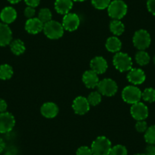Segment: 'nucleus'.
Returning a JSON list of instances; mask_svg holds the SVG:
<instances>
[{"mask_svg":"<svg viewBox=\"0 0 155 155\" xmlns=\"http://www.w3.org/2000/svg\"><path fill=\"white\" fill-rule=\"evenodd\" d=\"M93 155H109L112 148L111 141L105 136H99L91 147Z\"/></svg>","mask_w":155,"mask_h":155,"instance_id":"f257e3e1","label":"nucleus"},{"mask_svg":"<svg viewBox=\"0 0 155 155\" xmlns=\"http://www.w3.org/2000/svg\"><path fill=\"white\" fill-rule=\"evenodd\" d=\"M128 11L127 5L123 0H114L110 2L107 8L110 17L114 20H120L126 15Z\"/></svg>","mask_w":155,"mask_h":155,"instance_id":"f03ea898","label":"nucleus"},{"mask_svg":"<svg viewBox=\"0 0 155 155\" xmlns=\"http://www.w3.org/2000/svg\"><path fill=\"white\" fill-rule=\"evenodd\" d=\"M44 34L48 38L56 40L62 37L64 34V28L62 24L56 21H50L44 25Z\"/></svg>","mask_w":155,"mask_h":155,"instance_id":"7ed1b4c3","label":"nucleus"},{"mask_svg":"<svg viewBox=\"0 0 155 155\" xmlns=\"http://www.w3.org/2000/svg\"><path fill=\"white\" fill-rule=\"evenodd\" d=\"M113 65L121 72L129 71L132 68V58L128 54L118 52L113 56Z\"/></svg>","mask_w":155,"mask_h":155,"instance_id":"20e7f679","label":"nucleus"},{"mask_svg":"<svg viewBox=\"0 0 155 155\" xmlns=\"http://www.w3.org/2000/svg\"><path fill=\"white\" fill-rule=\"evenodd\" d=\"M150 42H151V39L150 34L145 30H138L134 34L133 44L138 50H146L149 47Z\"/></svg>","mask_w":155,"mask_h":155,"instance_id":"39448f33","label":"nucleus"},{"mask_svg":"<svg viewBox=\"0 0 155 155\" xmlns=\"http://www.w3.org/2000/svg\"><path fill=\"white\" fill-rule=\"evenodd\" d=\"M122 97L125 102L130 104L140 102L141 99V91L135 86L129 85L125 87L122 92Z\"/></svg>","mask_w":155,"mask_h":155,"instance_id":"423d86ee","label":"nucleus"},{"mask_svg":"<svg viewBox=\"0 0 155 155\" xmlns=\"http://www.w3.org/2000/svg\"><path fill=\"white\" fill-rule=\"evenodd\" d=\"M97 88L98 91L101 94V95L112 97L116 94V93L117 92L118 86L113 79L105 78V79L99 81Z\"/></svg>","mask_w":155,"mask_h":155,"instance_id":"0eeeda50","label":"nucleus"},{"mask_svg":"<svg viewBox=\"0 0 155 155\" xmlns=\"http://www.w3.org/2000/svg\"><path fill=\"white\" fill-rule=\"evenodd\" d=\"M15 124V120L12 113L5 112L0 113V133L11 132Z\"/></svg>","mask_w":155,"mask_h":155,"instance_id":"6e6552de","label":"nucleus"},{"mask_svg":"<svg viewBox=\"0 0 155 155\" xmlns=\"http://www.w3.org/2000/svg\"><path fill=\"white\" fill-rule=\"evenodd\" d=\"M130 113L132 117L137 121L144 120L148 116V109L144 104L138 102L132 104Z\"/></svg>","mask_w":155,"mask_h":155,"instance_id":"1a4fd4ad","label":"nucleus"},{"mask_svg":"<svg viewBox=\"0 0 155 155\" xmlns=\"http://www.w3.org/2000/svg\"><path fill=\"white\" fill-rule=\"evenodd\" d=\"M62 26L64 30L68 31H74L78 29L80 25V18L74 13H68L65 15L62 19Z\"/></svg>","mask_w":155,"mask_h":155,"instance_id":"9d476101","label":"nucleus"},{"mask_svg":"<svg viewBox=\"0 0 155 155\" xmlns=\"http://www.w3.org/2000/svg\"><path fill=\"white\" fill-rule=\"evenodd\" d=\"M72 108L76 114L84 115L90 110V104L87 98L84 97H78L73 101Z\"/></svg>","mask_w":155,"mask_h":155,"instance_id":"9b49d317","label":"nucleus"},{"mask_svg":"<svg viewBox=\"0 0 155 155\" xmlns=\"http://www.w3.org/2000/svg\"><path fill=\"white\" fill-rule=\"evenodd\" d=\"M145 74L143 70L140 68H132L129 70L127 74V78L129 82L135 85L142 84L145 81Z\"/></svg>","mask_w":155,"mask_h":155,"instance_id":"f8f14e48","label":"nucleus"},{"mask_svg":"<svg viewBox=\"0 0 155 155\" xmlns=\"http://www.w3.org/2000/svg\"><path fill=\"white\" fill-rule=\"evenodd\" d=\"M12 32L8 25L0 23V47H5L11 44Z\"/></svg>","mask_w":155,"mask_h":155,"instance_id":"ddd939ff","label":"nucleus"},{"mask_svg":"<svg viewBox=\"0 0 155 155\" xmlns=\"http://www.w3.org/2000/svg\"><path fill=\"white\" fill-rule=\"evenodd\" d=\"M90 65L92 71L96 72L97 74L104 73L108 68L107 61L102 56H96L91 59Z\"/></svg>","mask_w":155,"mask_h":155,"instance_id":"4468645a","label":"nucleus"},{"mask_svg":"<svg viewBox=\"0 0 155 155\" xmlns=\"http://www.w3.org/2000/svg\"><path fill=\"white\" fill-rule=\"evenodd\" d=\"M44 23L38 18L28 19L25 24V30L29 34H37L44 29Z\"/></svg>","mask_w":155,"mask_h":155,"instance_id":"2eb2a0df","label":"nucleus"},{"mask_svg":"<svg viewBox=\"0 0 155 155\" xmlns=\"http://www.w3.org/2000/svg\"><path fill=\"white\" fill-rule=\"evenodd\" d=\"M82 81L87 88H94L99 84V78L97 74L92 70L86 71L83 74Z\"/></svg>","mask_w":155,"mask_h":155,"instance_id":"dca6fc26","label":"nucleus"},{"mask_svg":"<svg viewBox=\"0 0 155 155\" xmlns=\"http://www.w3.org/2000/svg\"><path fill=\"white\" fill-rule=\"evenodd\" d=\"M41 114L48 119L54 118L57 116L59 113V108L56 104L53 102H47L45 103L42 105L41 108Z\"/></svg>","mask_w":155,"mask_h":155,"instance_id":"f3484780","label":"nucleus"},{"mask_svg":"<svg viewBox=\"0 0 155 155\" xmlns=\"http://www.w3.org/2000/svg\"><path fill=\"white\" fill-rule=\"evenodd\" d=\"M0 18L6 25L12 23L17 18V12L12 7H5L0 13Z\"/></svg>","mask_w":155,"mask_h":155,"instance_id":"a211bd4d","label":"nucleus"},{"mask_svg":"<svg viewBox=\"0 0 155 155\" xmlns=\"http://www.w3.org/2000/svg\"><path fill=\"white\" fill-rule=\"evenodd\" d=\"M55 9L59 14L66 15L69 13L73 7L72 0H56L54 4Z\"/></svg>","mask_w":155,"mask_h":155,"instance_id":"6ab92c4d","label":"nucleus"},{"mask_svg":"<svg viewBox=\"0 0 155 155\" xmlns=\"http://www.w3.org/2000/svg\"><path fill=\"white\" fill-rule=\"evenodd\" d=\"M106 48L111 53H118L122 48V43L120 39L116 37H111L107 39Z\"/></svg>","mask_w":155,"mask_h":155,"instance_id":"aec40b11","label":"nucleus"},{"mask_svg":"<svg viewBox=\"0 0 155 155\" xmlns=\"http://www.w3.org/2000/svg\"><path fill=\"white\" fill-rule=\"evenodd\" d=\"M10 49H11L12 52L15 55H17V56L23 54L25 53V50H26L23 41H21L19 39L12 41L11 44H10Z\"/></svg>","mask_w":155,"mask_h":155,"instance_id":"412c9836","label":"nucleus"},{"mask_svg":"<svg viewBox=\"0 0 155 155\" xmlns=\"http://www.w3.org/2000/svg\"><path fill=\"white\" fill-rule=\"evenodd\" d=\"M110 29L114 35L120 36L124 32L125 27L120 20H113L110 22Z\"/></svg>","mask_w":155,"mask_h":155,"instance_id":"4be33fe9","label":"nucleus"},{"mask_svg":"<svg viewBox=\"0 0 155 155\" xmlns=\"http://www.w3.org/2000/svg\"><path fill=\"white\" fill-rule=\"evenodd\" d=\"M13 75V69L11 65L3 64L0 65V79H10Z\"/></svg>","mask_w":155,"mask_h":155,"instance_id":"5701e85b","label":"nucleus"},{"mask_svg":"<svg viewBox=\"0 0 155 155\" xmlns=\"http://www.w3.org/2000/svg\"><path fill=\"white\" fill-rule=\"evenodd\" d=\"M150 56L144 50H140L135 55V60H136V62L138 65H141V66L147 65L149 63V62H150Z\"/></svg>","mask_w":155,"mask_h":155,"instance_id":"b1692460","label":"nucleus"},{"mask_svg":"<svg viewBox=\"0 0 155 155\" xmlns=\"http://www.w3.org/2000/svg\"><path fill=\"white\" fill-rule=\"evenodd\" d=\"M144 140L149 144H155V125L147 128L144 133Z\"/></svg>","mask_w":155,"mask_h":155,"instance_id":"393cba45","label":"nucleus"},{"mask_svg":"<svg viewBox=\"0 0 155 155\" xmlns=\"http://www.w3.org/2000/svg\"><path fill=\"white\" fill-rule=\"evenodd\" d=\"M141 98L146 102L153 103L155 101V90L152 87L146 88L141 92Z\"/></svg>","mask_w":155,"mask_h":155,"instance_id":"a878e982","label":"nucleus"},{"mask_svg":"<svg viewBox=\"0 0 155 155\" xmlns=\"http://www.w3.org/2000/svg\"><path fill=\"white\" fill-rule=\"evenodd\" d=\"M38 18L44 24L47 23V22L50 21L52 19V12L49 8H41L38 14Z\"/></svg>","mask_w":155,"mask_h":155,"instance_id":"bb28decb","label":"nucleus"},{"mask_svg":"<svg viewBox=\"0 0 155 155\" xmlns=\"http://www.w3.org/2000/svg\"><path fill=\"white\" fill-rule=\"evenodd\" d=\"M87 101L90 104V105L97 106L101 102L102 100V96L99 91H94L91 92L87 97Z\"/></svg>","mask_w":155,"mask_h":155,"instance_id":"cd10ccee","label":"nucleus"},{"mask_svg":"<svg viewBox=\"0 0 155 155\" xmlns=\"http://www.w3.org/2000/svg\"><path fill=\"white\" fill-rule=\"evenodd\" d=\"M128 150L125 146L122 144H117L112 147L109 155H127Z\"/></svg>","mask_w":155,"mask_h":155,"instance_id":"c85d7f7f","label":"nucleus"},{"mask_svg":"<svg viewBox=\"0 0 155 155\" xmlns=\"http://www.w3.org/2000/svg\"><path fill=\"white\" fill-rule=\"evenodd\" d=\"M111 1L110 0H91L93 6L97 9L103 10L108 8Z\"/></svg>","mask_w":155,"mask_h":155,"instance_id":"c756f323","label":"nucleus"},{"mask_svg":"<svg viewBox=\"0 0 155 155\" xmlns=\"http://www.w3.org/2000/svg\"><path fill=\"white\" fill-rule=\"evenodd\" d=\"M76 155H93L91 148L87 146H81L77 150Z\"/></svg>","mask_w":155,"mask_h":155,"instance_id":"7c9ffc66","label":"nucleus"},{"mask_svg":"<svg viewBox=\"0 0 155 155\" xmlns=\"http://www.w3.org/2000/svg\"><path fill=\"white\" fill-rule=\"evenodd\" d=\"M135 129L138 132H145L147 129V124L144 120L137 121L135 124Z\"/></svg>","mask_w":155,"mask_h":155,"instance_id":"2f4dec72","label":"nucleus"},{"mask_svg":"<svg viewBox=\"0 0 155 155\" xmlns=\"http://www.w3.org/2000/svg\"><path fill=\"white\" fill-rule=\"evenodd\" d=\"M25 17L28 18V19L30 18H33L34 17L36 14V10L34 7H31V6H28L25 9Z\"/></svg>","mask_w":155,"mask_h":155,"instance_id":"473e14b6","label":"nucleus"},{"mask_svg":"<svg viewBox=\"0 0 155 155\" xmlns=\"http://www.w3.org/2000/svg\"><path fill=\"white\" fill-rule=\"evenodd\" d=\"M147 8L152 15H155V0H147Z\"/></svg>","mask_w":155,"mask_h":155,"instance_id":"72a5a7b5","label":"nucleus"},{"mask_svg":"<svg viewBox=\"0 0 155 155\" xmlns=\"http://www.w3.org/2000/svg\"><path fill=\"white\" fill-rule=\"evenodd\" d=\"M24 1L28 5V6L34 7V8L38 6L41 2V0H24Z\"/></svg>","mask_w":155,"mask_h":155,"instance_id":"f704fd0d","label":"nucleus"},{"mask_svg":"<svg viewBox=\"0 0 155 155\" xmlns=\"http://www.w3.org/2000/svg\"><path fill=\"white\" fill-rule=\"evenodd\" d=\"M146 155H155V145L149 144L146 148Z\"/></svg>","mask_w":155,"mask_h":155,"instance_id":"c9c22d12","label":"nucleus"},{"mask_svg":"<svg viewBox=\"0 0 155 155\" xmlns=\"http://www.w3.org/2000/svg\"><path fill=\"white\" fill-rule=\"evenodd\" d=\"M7 109V104L3 99H0V113H5Z\"/></svg>","mask_w":155,"mask_h":155,"instance_id":"e433bc0d","label":"nucleus"},{"mask_svg":"<svg viewBox=\"0 0 155 155\" xmlns=\"http://www.w3.org/2000/svg\"><path fill=\"white\" fill-rule=\"evenodd\" d=\"M5 141H3V139H2V138H0V153L3 151L4 149H5Z\"/></svg>","mask_w":155,"mask_h":155,"instance_id":"4c0bfd02","label":"nucleus"},{"mask_svg":"<svg viewBox=\"0 0 155 155\" xmlns=\"http://www.w3.org/2000/svg\"><path fill=\"white\" fill-rule=\"evenodd\" d=\"M8 1L12 4H16V3H18L19 2H21V0H8Z\"/></svg>","mask_w":155,"mask_h":155,"instance_id":"58836bf2","label":"nucleus"},{"mask_svg":"<svg viewBox=\"0 0 155 155\" xmlns=\"http://www.w3.org/2000/svg\"><path fill=\"white\" fill-rule=\"evenodd\" d=\"M72 1H74V2H84V1H86V0H72Z\"/></svg>","mask_w":155,"mask_h":155,"instance_id":"ea45409f","label":"nucleus"},{"mask_svg":"<svg viewBox=\"0 0 155 155\" xmlns=\"http://www.w3.org/2000/svg\"><path fill=\"white\" fill-rule=\"evenodd\" d=\"M135 155H146L145 153H136V154Z\"/></svg>","mask_w":155,"mask_h":155,"instance_id":"a19ab883","label":"nucleus"},{"mask_svg":"<svg viewBox=\"0 0 155 155\" xmlns=\"http://www.w3.org/2000/svg\"><path fill=\"white\" fill-rule=\"evenodd\" d=\"M153 63L155 64V56H153Z\"/></svg>","mask_w":155,"mask_h":155,"instance_id":"79ce46f5","label":"nucleus"}]
</instances>
